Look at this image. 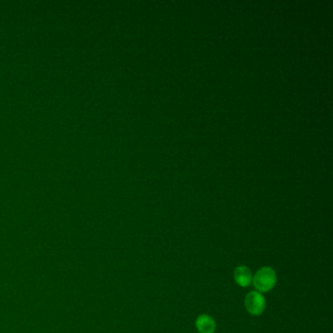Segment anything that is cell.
I'll use <instances>...</instances> for the list:
<instances>
[{
	"label": "cell",
	"instance_id": "1",
	"mask_svg": "<svg viewBox=\"0 0 333 333\" xmlns=\"http://www.w3.org/2000/svg\"><path fill=\"white\" fill-rule=\"evenodd\" d=\"M277 283L276 272L270 267H263L257 271L253 278L254 287L258 292H268L275 287Z\"/></svg>",
	"mask_w": 333,
	"mask_h": 333
},
{
	"label": "cell",
	"instance_id": "2",
	"mask_svg": "<svg viewBox=\"0 0 333 333\" xmlns=\"http://www.w3.org/2000/svg\"><path fill=\"white\" fill-rule=\"evenodd\" d=\"M246 311L252 316L261 315L266 307L263 295L258 291H251L246 295L245 300Z\"/></svg>",
	"mask_w": 333,
	"mask_h": 333
},
{
	"label": "cell",
	"instance_id": "3",
	"mask_svg": "<svg viewBox=\"0 0 333 333\" xmlns=\"http://www.w3.org/2000/svg\"><path fill=\"white\" fill-rule=\"evenodd\" d=\"M234 279L240 286L246 287L250 285L252 281V275L249 268H247L246 266L237 267L234 272Z\"/></svg>",
	"mask_w": 333,
	"mask_h": 333
},
{
	"label": "cell",
	"instance_id": "4",
	"mask_svg": "<svg viewBox=\"0 0 333 333\" xmlns=\"http://www.w3.org/2000/svg\"><path fill=\"white\" fill-rule=\"evenodd\" d=\"M195 326L199 333H214L216 329L215 320L208 315H201L195 320Z\"/></svg>",
	"mask_w": 333,
	"mask_h": 333
}]
</instances>
